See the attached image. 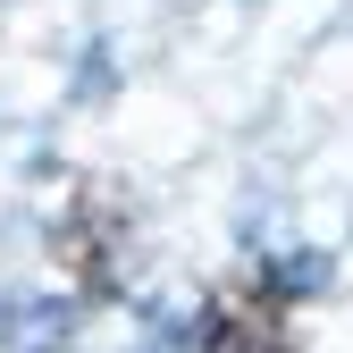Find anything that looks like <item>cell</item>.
I'll list each match as a JSON object with an SVG mask.
<instances>
[{"label": "cell", "instance_id": "obj_1", "mask_svg": "<svg viewBox=\"0 0 353 353\" xmlns=\"http://www.w3.org/2000/svg\"><path fill=\"white\" fill-rule=\"evenodd\" d=\"M194 353H303L294 336V294L278 278H228L202 312Z\"/></svg>", "mask_w": 353, "mask_h": 353}]
</instances>
